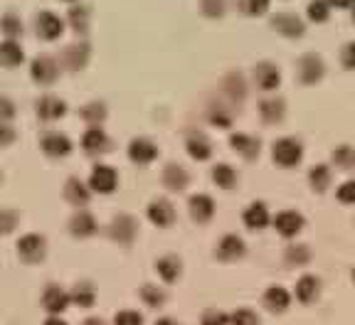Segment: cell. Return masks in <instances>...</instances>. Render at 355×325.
Masks as SVG:
<instances>
[{
	"label": "cell",
	"mask_w": 355,
	"mask_h": 325,
	"mask_svg": "<svg viewBox=\"0 0 355 325\" xmlns=\"http://www.w3.org/2000/svg\"><path fill=\"white\" fill-rule=\"evenodd\" d=\"M17 249V259L25 261V264H40L47 256V239L37 231H30V234H22L15 244Z\"/></svg>",
	"instance_id": "cell-1"
},
{
	"label": "cell",
	"mask_w": 355,
	"mask_h": 325,
	"mask_svg": "<svg viewBox=\"0 0 355 325\" xmlns=\"http://www.w3.org/2000/svg\"><path fill=\"white\" fill-rule=\"evenodd\" d=\"M89 57H92V47H89V42L77 39V42L67 44L64 50L60 52L57 62H60V67L64 69V72H82L84 67L89 64Z\"/></svg>",
	"instance_id": "cell-2"
},
{
	"label": "cell",
	"mask_w": 355,
	"mask_h": 325,
	"mask_svg": "<svg viewBox=\"0 0 355 325\" xmlns=\"http://www.w3.org/2000/svg\"><path fill=\"white\" fill-rule=\"evenodd\" d=\"M60 72H62L60 62L50 55H37L30 62V77H33V82L40 84V87H52V84L60 79Z\"/></svg>",
	"instance_id": "cell-3"
},
{
	"label": "cell",
	"mask_w": 355,
	"mask_h": 325,
	"mask_svg": "<svg viewBox=\"0 0 355 325\" xmlns=\"http://www.w3.org/2000/svg\"><path fill=\"white\" fill-rule=\"evenodd\" d=\"M106 231H109V237L116 244L131 247V244L136 242V237H139V222L133 220L131 215H126V212H119V215L111 220V225Z\"/></svg>",
	"instance_id": "cell-4"
},
{
	"label": "cell",
	"mask_w": 355,
	"mask_h": 325,
	"mask_svg": "<svg viewBox=\"0 0 355 325\" xmlns=\"http://www.w3.org/2000/svg\"><path fill=\"white\" fill-rule=\"evenodd\" d=\"M40 306L47 310V315H62L72 306V298H69V291L62 288L60 283H47L42 288V296H40Z\"/></svg>",
	"instance_id": "cell-5"
},
{
	"label": "cell",
	"mask_w": 355,
	"mask_h": 325,
	"mask_svg": "<svg viewBox=\"0 0 355 325\" xmlns=\"http://www.w3.org/2000/svg\"><path fill=\"white\" fill-rule=\"evenodd\" d=\"M64 25L67 22L52 10H40L37 15H35V33H37V37L44 39V42L60 39L62 35H64Z\"/></svg>",
	"instance_id": "cell-6"
},
{
	"label": "cell",
	"mask_w": 355,
	"mask_h": 325,
	"mask_svg": "<svg viewBox=\"0 0 355 325\" xmlns=\"http://www.w3.org/2000/svg\"><path fill=\"white\" fill-rule=\"evenodd\" d=\"M274 163L282 168H296L304 158V146L296 138H279L272 148Z\"/></svg>",
	"instance_id": "cell-7"
},
{
	"label": "cell",
	"mask_w": 355,
	"mask_h": 325,
	"mask_svg": "<svg viewBox=\"0 0 355 325\" xmlns=\"http://www.w3.org/2000/svg\"><path fill=\"white\" fill-rule=\"evenodd\" d=\"M323 74H326V64H323L321 57L313 55V52H306V55H301V60L296 62V77H299L301 84L321 82Z\"/></svg>",
	"instance_id": "cell-8"
},
{
	"label": "cell",
	"mask_w": 355,
	"mask_h": 325,
	"mask_svg": "<svg viewBox=\"0 0 355 325\" xmlns=\"http://www.w3.org/2000/svg\"><path fill=\"white\" fill-rule=\"evenodd\" d=\"M89 188L92 193L99 195H111L119 188V173L111 166H94L92 168V175H89Z\"/></svg>",
	"instance_id": "cell-9"
},
{
	"label": "cell",
	"mask_w": 355,
	"mask_h": 325,
	"mask_svg": "<svg viewBox=\"0 0 355 325\" xmlns=\"http://www.w3.org/2000/svg\"><path fill=\"white\" fill-rule=\"evenodd\" d=\"M40 148L47 158H67L72 153V141L60 131H44L40 136Z\"/></svg>",
	"instance_id": "cell-10"
},
{
	"label": "cell",
	"mask_w": 355,
	"mask_h": 325,
	"mask_svg": "<svg viewBox=\"0 0 355 325\" xmlns=\"http://www.w3.org/2000/svg\"><path fill=\"white\" fill-rule=\"evenodd\" d=\"M35 114H37V118L44 123L60 121L62 116L67 114V101L55 94H44L35 101Z\"/></svg>",
	"instance_id": "cell-11"
},
{
	"label": "cell",
	"mask_w": 355,
	"mask_h": 325,
	"mask_svg": "<svg viewBox=\"0 0 355 325\" xmlns=\"http://www.w3.org/2000/svg\"><path fill=\"white\" fill-rule=\"evenodd\" d=\"M146 215H148V220L153 227H158V229H168V227L175 222V207H173L171 200L155 197V200H150Z\"/></svg>",
	"instance_id": "cell-12"
},
{
	"label": "cell",
	"mask_w": 355,
	"mask_h": 325,
	"mask_svg": "<svg viewBox=\"0 0 355 325\" xmlns=\"http://www.w3.org/2000/svg\"><path fill=\"white\" fill-rule=\"evenodd\" d=\"M272 28L288 39H299L306 35V22L299 15H291V12H277L272 17Z\"/></svg>",
	"instance_id": "cell-13"
},
{
	"label": "cell",
	"mask_w": 355,
	"mask_h": 325,
	"mask_svg": "<svg viewBox=\"0 0 355 325\" xmlns=\"http://www.w3.org/2000/svg\"><path fill=\"white\" fill-rule=\"evenodd\" d=\"M155 158H158V146L150 138L139 136L128 143V160L136 163V166H150Z\"/></svg>",
	"instance_id": "cell-14"
},
{
	"label": "cell",
	"mask_w": 355,
	"mask_h": 325,
	"mask_svg": "<svg viewBox=\"0 0 355 325\" xmlns=\"http://www.w3.org/2000/svg\"><path fill=\"white\" fill-rule=\"evenodd\" d=\"M62 197L72 207H77V210H84L89 200H92V188H89V182L79 180V177H69L64 182V188H62Z\"/></svg>",
	"instance_id": "cell-15"
},
{
	"label": "cell",
	"mask_w": 355,
	"mask_h": 325,
	"mask_svg": "<svg viewBox=\"0 0 355 325\" xmlns=\"http://www.w3.org/2000/svg\"><path fill=\"white\" fill-rule=\"evenodd\" d=\"M67 229H69V234H72V237L87 239V237H92V234H96L99 225H96V217L92 215V212L77 210L72 217H69V222H67Z\"/></svg>",
	"instance_id": "cell-16"
},
{
	"label": "cell",
	"mask_w": 355,
	"mask_h": 325,
	"mask_svg": "<svg viewBox=\"0 0 355 325\" xmlns=\"http://www.w3.org/2000/svg\"><path fill=\"white\" fill-rule=\"evenodd\" d=\"M188 212L193 222L207 225V222L215 217V200H212L210 195H193V197L188 200Z\"/></svg>",
	"instance_id": "cell-17"
},
{
	"label": "cell",
	"mask_w": 355,
	"mask_h": 325,
	"mask_svg": "<svg viewBox=\"0 0 355 325\" xmlns=\"http://www.w3.org/2000/svg\"><path fill=\"white\" fill-rule=\"evenodd\" d=\"M82 148L87 155H104L111 148V138L106 136L101 126H92L82 136Z\"/></svg>",
	"instance_id": "cell-18"
},
{
	"label": "cell",
	"mask_w": 355,
	"mask_h": 325,
	"mask_svg": "<svg viewBox=\"0 0 355 325\" xmlns=\"http://www.w3.org/2000/svg\"><path fill=\"white\" fill-rule=\"evenodd\" d=\"M244 252H247V247L237 234H225L215 247V256L220 261H237L244 256Z\"/></svg>",
	"instance_id": "cell-19"
},
{
	"label": "cell",
	"mask_w": 355,
	"mask_h": 325,
	"mask_svg": "<svg viewBox=\"0 0 355 325\" xmlns=\"http://www.w3.org/2000/svg\"><path fill=\"white\" fill-rule=\"evenodd\" d=\"M304 225H306V220L294 210H284V212H279V215L274 217V229H277L279 234H282V237H286V239L296 237V234L304 229Z\"/></svg>",
	"instance_id": "cell-20"
},
{
	"label": "cell",
	"mask_w": 355,
	"mask_h": 325,
	"mask_svg": "<svg viewBox=\"0 0 355 325\" xmlns=\"http://www.w3.org/2000/svg\"><path fill=\"white\" fill-rule=\"evenodd\" d=\"M254 82L261 91H274V89L282 84V74H279V67L274 62H259L254 67Z\"/></svg>",
	"instance_id": "cell-21"
},
{
	"label": "cell",
	"mask_w": 355,
	"mask_h": 325,
	"mask_svg": "<svg viewBox=\"0 0 355 325\" xmlns=\"http://www.w3.org/2000/svg\"><path fill=\"white\" fill-rule=\"evenodd\" d=\"M163 185H166L171 193H183L185 188L190 185V175L183 166H178V163H168L163 168Z\"/></svg>",
	"instance_id": "cell-22"
},
{
	"label": "cell",
	"mask_w": 355,
	"mask_h": 325,
	"mask_svg": "<svg viewBox=\"0 0 355 325\" xmlns=\"http://www.w3.org/2000/svg\"><path fill=\"white\" fill-rule=\"evenodd\" d=\"M230 146H232V150H237L244 160H254L261 148L259 138L250 136V133H232V136H230Z\"/></svg>",
	"instance_id": "cell-23"
},
{
	"label": "cell",
	"mask_w": 355,
	"mask_h": 325,
	"mask_svg": "<svg viewBox=\"0 0 355 325\" xmlns=\"http://www.w3.org/2000/svg\"><path fill=\"white\" fill-rule=\"evenodd\" d=\"M185 148H188L190 158L193 160H210L212 155V143L210 138L205 136V133L200 131H190L188 138H185Z\"/></svg>",
	"instance_id": "cell-24"
},
{
	"label": "cell",
	"mask_w": 355,
	"mask_h": 325,
	"mask_svg": "<svg viewBox=\"0 0 355 325\" xmlns=\"http://www.w3.org/2000/svg\"><path fill=\"white\" fill-rule=\"evenodd\" d=\"M155 271L166 283H175L180 279V274H183V261L175 254H166L161 259H155Z\"/></svg>",
	"instance_id": "cell-25"
},
{
	"label": "cell",
	"mask_w": 355,
	"mask_h": 325,
	"mask_svg": "<svg viewBox=\"0 0 355 325\" xmlns=\"http://www.w3.org/2000/svg\"><path fill=\"white\" fill-rule=\"evenodd\" d=\"M318 296H321V279L311 274L301 276L299 281H296V298H299L304 306H311Z\"/></svg>",
	"instance_id": "cell-26"
},
{
	"label": "cell",
	"mask_w": 355,
	"mask_h": 325,
	"mask_svg": "<svg viewBox=\"0 0 355 325\" xmlns=\"http://www.w3.org/2000/svg\"><path fill=\"white\" fill-rule=\"evenodd\" d=\"M25 62V52H22V44L17 39H3L0 42V67L6 69H15Z\"/></svg>",
	"instance_id": "cell-27"
},
{
	"label": "cell",
	"mask_w": 355,
	"mask_h": 325,
	"mask_svg": "<svg viewBox=\"0 0 355 325\" xmlns=\"http://www.w3.org/2000/svg\"><path fill=\"white\" fill-rule=\"evenodd\" d=\"M222 94L227 96L234 104H242L244 96H247V84H244V77L239 72H230L222 79Z\"/></svg>",
	"instance_id": "cell-28"
},
{
	"label": "cell",
	"mask_w": 355,
	"mask_h": 325,
	"mask_svg": "<svg viewBox=\"0 0 355 325\" xmlns=\"http://www.w3.org/2000/svg\"><path fill=\"white\" fill-rule=\"evenodd\" d=\"M69 298H72V306L77 308H92L96 304V288L92 281H77L69 288Z\"/></svg>",
	"instance_id": "cell-29"
},
{
	"label": "cell",
	"mask_w": 355,
	"mask_h": 325,
	"mask_svg": "<svg viewBox=\"0 0 355 325\" xmlns=\"http://www.w3.org/2000/svg\"><path fill=\"white\" fill-rule=\"evenodd\" d=\"M89 22H92V15H89L87 6H82V3L69 6V10H67V25L72 28V33H77L84 37V35L89 33Z\"/></svg>",
	"instance_id": "cell-30"
},
{
	"label": "cell",
	"mask_w": 355,
	"mask_h": 325,
	"mask_svg": "<svg viewBox=\"0 0 355 325\" xmlns=\"http://www.w3.org/2000/svg\"><path fill=\"white\" fill-rule=\"evenodd\" d=\"M264 306H266V310H272V313H284V310L291 306V293L284 286H269L264 291Z\"/></svg>",
	"instance_id": "cell-31"
},
{
	"label": "cell",
	"mask_w": 355,
	"mask_h": 325,
	"mask_svg": "<svg viewBox=\"0 0 355 325\" xmlns=\"http://www.w3.org/2000/svg\"><path fill=\"white\" fill-rule=\"evenodd\" d=\"M242 222L244 227H250V229L259 231L269 225V210H266L264 202H252L247 210L242 212Z\"/></svg>",
	"instance_id": "cell-32"
},
{
	"label": "cell",
	"mask_w": 355,
	"mask_h": 325,
	"mask_svg": "<svg viewBox=\"0 0 355 325\" xmlns=\"http://www.w3.org/2000/svg\"><path fill=\"white\" fill-rule=\"evenodd\" d=\"M259 114L264 123H282L284 114H286V104H284L282 96H269L259 104Z\"/></svg>",
	"instance_id": "cell-33"
},
{
	"label": "cell",
	"mask_w": 355,
	"mask_h": 325,
	"mask_svg": "<svg viewBox=\"0 0 355 325\" xmlns=\"http://www.w3.org/2000/svg\"><path fill=\"white\" fill-rule=\"evenodd\" d=\"M0 35L6 39H20L25 35V25H22L17 12H3L0 15Z\"/></svg>",
	"instance_id": "cell-34"
},
{
	"label": "cell",
	"mask_w": 355,
	"mask_h": 325,
	"mask_svg": "<svg viewBox=\"0 0 355 325\" xmlns=\"http://www.w3.org/2000/svg\"><path fill=\"white\" fill-rule=\"evenodd\" d=\"M139 298L144 301V306H148V308H153V310L163 308L166 301H168L166 291L158 288V286H153V283H144V286L139 288Z\"/></svg>",
	"instance_id": "cell-35"
},
{
	"label": "cell",
	"mask_w": 355,
	"mask_h": 325,
	"mask_svg": "<svg viewBox=\"0 0 355 325\" xmlns=\"http://www.w3.org/2000/svg\"><path fill=\"white\" fill-rule=\"evenodd\" d=\"M79 116H82L84 123H89V128L101 126V123L106 121V104H104V101H89V104L82 106Z\"/></svg>",
	"instance_id": "cell-36"
},
{
	"label": "cell",
	"mask_w": 355,
	"mask_h": 325,
	"mask_svg": "<svg viewBox=\"0 0 355 325\" xmlns=\"http://www.w3.org/2000/svg\"><path fill=\"white\" fill-rule=\"evenodd\" d=\"M212 182L222 190H232V188H237V173H234V168L227 166V163H217V166L212 168Z\"/></svg>",
	"instance_id": "cell-37"
},
{
	"label": "cell",
	"mask_w": 355,
	"mask_h": 325,
	"mask_svg": "<svg viewBox=\"0 0 355 325\" xmlns=\"http://www.w3.org/2000/svg\"><path fill=\"white\" fill-rule=\"evenodd\" d=\"M331 168L328 166H313L309 170V185L316 193H323V190H328V185H331Z\"/></svg>",
	"instance_id": "cell-38"
},
{
	"label": "cell",
	"mask_w": 355,
	"mask_h": 325,
	"mask_svg": "<svg viewBox=\"0 0 355 325\" xmlns=\"http://www.w3.org/2000/svg\"><path fill=\"white\" fill-rule=\"evenodd\" d=\"M284 261H286L288 266H306L311 261L309 247H304V244H291V247H286Z\"/></svg>",
	"instance_id": "cell-39"
},
{
	"label": "cell",
	"mask_w": 355,
	"mask_h": 325,
	"mask_svg": "<svg viewBox=\"0 0 355 325\" xmlns=\"http://www.w3.org/2000/svg\"><path fill=\"white\" fill-rule=\"evenodd\" d=\"M20 225V215L15 210H0V237H8Z\"/></svg>",
	"instance_id": "cell-40"
},
{
	"label": "cell",
	"mask_w": 355,
	"mask_h": 325,
	"mask_svg": "<svg viewBox=\"0 0 355 325\" xmlns=\"http://www.w3.org/2000/svg\"><path fill=\"white\" fill-rule=\"evenodd\" d=\"M331 15V3L328 0H311L309 3V17L313 22H326Z\"/></svg>",
	"instance_id": "cell-41"
},
{
	"label": "cell",
	"mask_w": 355,
	"mask_h": 325,
	"mask_svg": "<svg viewBox=\"0 0 355 325\" xmlns=\"http://www.w3.org/2000/svg\"><path fill=\"white\" fill-rule=\"evenodd\" d=\"M230 325H261L259 315L252 308H237L234 313H230Z\"/></svg>",
	"instance_id": "cell-42"
},
{
	"label": "cell",
	"mask_w": 355,
	"mask_h": 325,
	"mask_svg": "<svg viewBox=\"0 0 355 325\" xmlns=\"http://www.w3.org/2000/svg\"><path fill=\"white\" fill-rule=\"evenodd\" d=\"M200 325H230V315L225 313V310L207 308L200 315Z\"/></svg>",
	"instance_id": "cell-43"
},
{
	"label": "cell",
	"mask_w": 355,
	"mask_h": 325,
	"mask_svg": "<svg viewBox=\"0 0 355 325\" xmlns=\"http://www.w3.org/2000/svg\"><path fill=\"white\" fill-rule=\"evenodd\" d=\"M269 3L272 0H239V10L244 15H261V12L269 10Z\"/></svg>",
	"instance_id": "cell-44"
},
{
	"label": "cell",
	"mask_w": 355,
	"mask_h": 325,
	"mask_svg": "<svg viewBox=\"0 0 355 325\" xmlns=\"http://www.w3.org/2000/svg\"><path fill=\"white\" fill-rule=\"evenodd\" d=\"M114 325H144V315L133 308H123L114 315Z\"/></svg>",
	"instance_id": "cell-45"
},
{
	"label": "cell",
	"mask_w": 355,
	"mask_h": 325,
	"mask_svg": "<svg viewBox=\"0 0 355 325\" xmlns=\"http://www.w3.org/2000/svg\"><path fill=\"white\" fill-rule=\"evenodd\" d=\"M207 118H210V123L217 128H227L230 123H232V114H230L227 109H222V106H212Z\"/></svg>",
	"instance_id": "cell-46"
},
{
	"label": "cell",
	"mask_w": 355,
	"mask_h": 325,
	"mask_svg": "<svg viewBox=\"0 0 355 325\" xmlns=\"http://www.w3.org/2000/svg\"><path fill=\"white\" fill-rule=\"evenodd\" d=\"M200 10L205 17H222L227 6H225V0H200Z\"/></svg>",
	"instance_id": "cell-47"
},
{
	"label": "cell",
	"mask_w": 355,
	"mask_h": 325,
	"mask_svg": "<svg viewBox=\"0 0 355 325\" xmlns=\"http://www.w3.org/2000/svg\"><path fill=\"white\" fill-rule=\"evenodd\" d=\"M333 163L338 168H353L355 166V153L348 146H340V148L333 150Z\"/></svg>",
	"instance_id": "cell-48"
},
{
	"label": "cell",
	"mask_w": 355,
	"mask_h": 325,
	"mask_svg": "<svg viewBox=\"0 0 355 325\" xmlns=\"http://www.w3.org/2000/svg\"><path fill=\"white\" fill-rule=\"evenodd\" d=\"M17 116V106L10 96L0 94V123H10L12 118Z\"/></svg>",
	"instance_id": "cell-49"
},
{
	"label": "cell",
	"mask_w": 355,
	"mask_h": 325,
	"mask_svg": "<svg viewBox=\"0 0 355 325\" xmlns=\"http://www.w3.org/2000/svg\"><path fill=\"white\" fill-rule=\"evenodd\" d=\"M17 141V131L10 123H0V148H8Z\"/></svg>",
	"instance_id": "cell-50"
},
{
	"label": "cell",
	"mask_w": 355,
	"mask_h": 325,
	"mask_svg": "<svg viewBox=\"0 0 355 325\" xmlns=\"http://www.w3.org/2000/svg\"><path fill=\"white\" fill-rule=\"evenodd\" d=\"M338 200L343 204H355V180H345L338 188Z\"/></svg>",
	"instance_id": "cell-51"
},
{
	"label": "cell",
	"mask_w": 355,
	"mask_h": 325,
	"mask_svg": "<svg viewBox=\"0 0 355 325\" xmlns=\"http://www.w3.org/2000/svg\"><path fill=\"white\" fill-rule=\"evenodd\" d=\"M340 64H343L345 69H350V72L355 69V42H348L343 50H340Z\"/></svg>",
	"instance_id": "cell-52"
},
{
	"label": "cell",
	"mask_w": 355,
	"mask_h": 325,
	"mask_svg": "<svg viewBox=\"0 0 355 325\" xmlns=\"http://www.w3.org/2000/svg\"><path fill=\"white\" fill-rule=\"evenodd\" d=\"M82 325H106V320L99 318V315H89V318L82 320Z\"/></svg>",
	"instance_id": "cell-53"
},
{
	"label": "cell",
	"mask_w": 355,
	"mask_h": 325,
	"mask_svg": "<svg viewBox=\"0 0 355 325\" xmlns=\"http://www.w3.org/2000/svg\"><path fill=\"white\" fill-rule=\"evenodd\" d=\"M42 325H69V323H67L64 318H60V315H50V318L44 320Z\"/></svg>",
	"instance_id": "cell-54"
},
{
	"label": "cell",
	"mask_w": 355,
	"mask_h": 325,
	"mask_svg": "<svg viewBox=\"0 0 355 325\" xmlns=\"http://www.w3.org/2000/svg\"><path fill=\"white\" fill-rule=\"evenodd\" d=\"M328 3H333L336 8H353L355 0H328Z\"/></svg>",
	"instance_id": "cell-55"
},
{
	"label": "cell",
	"mask_w": 355,
	"mask_h": 325,
	"mask_svg": "<svg viewBox=\"0 0 355 325\" xmlns=\"http://www.w3.org/2000/svg\"><path fill=\"white\" fill-rule=\"evenodd\" d=\"M153 325H178V323H175V320H173V318H168V315H163V318H158Z\"/></svg>",
	"instance_id": "cell-56"
},
{
	"label": "cell",
	"mask_w": 355,
	"mask_h": 325,
	"mask_svg": "<svg viewBox=\"0 0 355 325\" xmlns=\"http://www.w3.org/2000/svg\"><path fill=\"white\" fill-rule=\"evenodd\" d=\"M62 3H69V6H74V3H79V0H62Z\"/></svg>",
	"instance_id": "cell-57"
},
{
	"label": "cell",
	"mask_w": 355,
	"mask_h": 325,
	"mask_svg": "<svg viewBox=\"0 0 355 325\" xmlns=\"http://www.w3.org/2000/svg\"><path fill=\"white\" fill-rule=\"evenodd\" d=\"M353 22H355V8H353Z\"/></svg>",
	"instance_id": "cell-58"
},
{
	"label": "cell",
	"mask_w": 355,
	"mask_h": 325,
	"mask_svg": "<svg viewBox=\"0 0 355 325\" xmlns=\"http://www.w3.org/2000/svg\"><path fill=\"white\" fill-rule=\"evenodd\" d=\"M0 182H3V173H0Z\"/></svg>",
	"instance_id": "cell-59"
},
{
	"label": "cell",
	"mask_w": 355,
	"mask_h": 325,
	"mask_svg": "<svg viewBox=\"0 0 355 325\" xmlns=\"http://www.w3.org/2000/svg\"><path fill=\"white\" fill-rule=\"evenodd\" d=\"M353 281H355V269H353Z\"/></svg>",
	"instance_id": "cell-60"
}]
</instances>
